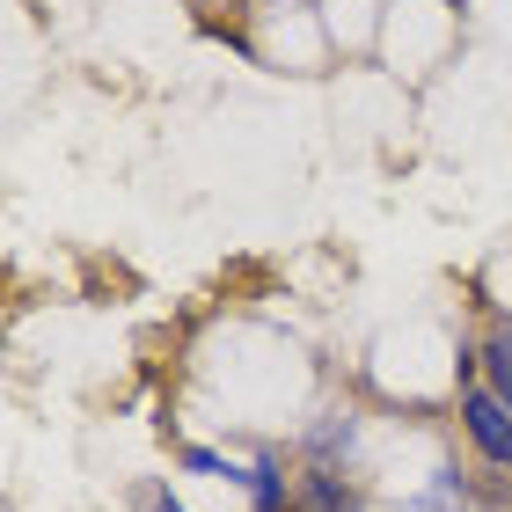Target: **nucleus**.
Instances as JSON below:
<instances>
[{"mask_svg":"<svg viewBox=\"0 0 512 512\" xmlns=\"http://www.w3.org/2000/svg\"><path fill=\"white\" fill-rule=\"evenodd\" d=\"M454 425H461V439L476 447V461H483V469H498V476L512 483V410H505V403H498V395L483 388V381L454 395Z\"/></svg>","mask_w":512,"mask_h":512,"instance_id":"nucleus-1","label":"nucleus"},{"mask_svg":"<svg viewBox=\"0 0 512 512\" xmlns=\"http://www.w3.org/2000/svg\"><path fill=\"white\" fill-rule=\"evenodd\" d=\"M293 512H359V483H352V469L300 461V476H293Z\"/></svg>","mask_w":512,"mask_h":512,"instance_id":"nucleus-2","label":"nucleus"},{"mask_svg":"<svg viewBox=\"0 0 512 512\" xmlns=\"http://www.w3.org/2000/svg\"><path fill=\"white\" fill-rule=\"evenodd\" d=\"M359 432H366V417H359L352 403H344V410H322V425L300 439V454H308V461H330V469H352Z\"/></svg>","mask_w":512,"mask_h":512,"instance_id":"nucleus-3","label":"nucleus"},{"mask_svg":"<svg viewBox=\"0 0 512 512\" xmlns=\"http://www.w3.org/2000/svg\"><path fill=\"white\" fill-rule=\"evenodd\" d=\"M242 498H249V512H293V476H286V454H278V447H264L249 461Z\"/></svg>","mask_w":512,"mask_h":512,"instance_id":"nucleus-4","label":"nucleus"},{"mask_svg":"<svg viewBox=\"0 0 512 512\" xmlns=\"http://www.w3.org/2000/svg\"><path fill=\"white\" fill-rule=\"evenodd\" d=\"M476 359H483V388L512 410V315H498L491 330L476 337Z\"/></svg>","mask_w":512,"mask_h":512,"instance_id":"nucleus-5","label":"nucleus"},{"mask_svg":"<svg viewBox=\"0 0 512 512\" xmlns=\"http://www.w3.org/2000/svg\"><path fill=\"white\" fill-rule=\"evenodd\" d=\"M176 461H183V469H191V476H227V483H242V476H249V461L220 454V447H183Z\"/></svg>","mask_w":512,"mask_h":512,"instance_id":"nucleus-6","label":"nucleus"},{"mask_svg":"<svg viewBox=\"0 0 512 512\" xmlns=\"http://www.w3.org/2000/svg\"><path fill=\"white\" fill-rule=\"evenodd\" d=\"M147 512H183V505L169 498V483H147Z\"/></svg>","mask_w":512,"mask_h":512,"instance_id":"nucleus-7","label":"nucleus"},{"mask_svg":"<svg viewBox=\"0 0 512 512\" xmlns=\"http://www.w3.org/2000/svg\"><path fill=\"white\" fill-rule=\"evenodd\" d=\"M205 8H242V0H205Z\"/></svg>","mask_w":512,"mask_h":512,"instance_id":"nucleus-8","label":"nucleus"},{"mask_svg":"<svg viewBox=\"0 0 512 512\" xmlns=\"http://www.w3.org/2000/svg\"><path fill=\"white\" fill-rule=\"evenodd\" d=\"M447 8H454V15H461V8H469V0H447Z\"/></svg>","mask_w":512,"mask_h":512,"instance_id":"nucleus-9","label":"nucleus"}]
</instances>
